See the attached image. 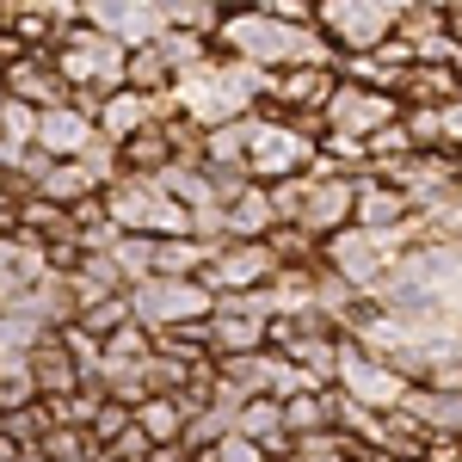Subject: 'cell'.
<instances>
[{
    "label": "cell",
    "mask_w": 462,
    "mask_h": 462,
    "mask_svg": "<svg viewBox=\"0 0 462 462\" xmlns=\"http://www.w3.org/2000/svg\"><path fill=\"white\" fill-rule=\"evenodd\" d=\"M222 50L241 56L253 69L278 74V69H339V43L320 32V25H290V19H272L259 6H241L222 19Z\"/></svg>",
    "instance_id": "cell-1"
},
{
    "label": "cell",
    "mask_w": 462,
    "mask_h": 462,
    "mask_svg": "<svg viewBox=\"0 0 462 462\" xmlns=\"http://www.w3.org/2000/svg\"><path fill=\"white\" fill-rule=\"evenodd\" d=\"M50 62L69 80L74 106H87V111H99L106 93L130 87V43L117 32H106V25H93V19H80V25H69V32L56 37Z\"/></svg>",
    "instance_id": "cell-2"
},
{
    "label": "cell",
    "mask_w": 462,
    "mask_h": 462,
    "mask_svg": "<svg viewBox=\"0 0 462 462\" xmlns=\"http://www.w3.org/2000/svg\"><path fill=\"white\" fill-rule=\"evenodd\" d=\"M179 111L198 124V130H216V124H235V117H253L259 93H272V74L241 62V56H210L204 69H191L173 87Z\"/></svg>",
    "instance_id": "cell-3"
},
{
    "label": "cell",
    "mask_w": 462,
    "mask_h": 462,
    "mask_svg": "<svg viewBox=\"0 0 462 462\" xmlns=\"http://www.w3.org/2000/svg\"><path fill=\"white\" fill-rule=\"evenodd\" d=\"M407 253H413V228H364V222H346L339 235H327V265L357 290H376Z\"/></svg>",
    "instance_id": "cell-4"
},
{
    "label": "cell",
    "mask_w": 462,
    "mask_h": 462,
    "mask_svg": "<svg viewBox=\"0 0 462 462\" xmlns=\"http://www.w3.org/2000/svg\"><path fill=\"white\" fill-rule=\"evenodd\" d=\"M130 309L148 333H167L185 320H210L216 315V290L204 278H173V272H154L143 284H130Z\"/></svg>",
    "instance_id": "cell-5"
},
{
    "label": "cell",
    "mask_w": 462,
    "mask_h": 462,
    "mask_svg": "<svg viewBox=\"0 0 462 462\" xmlns=\"http://www.w3.org/2000/svg\"><path fill=\"white\" fill-rule=\"evenodd\" d=\"M333 383L346 389V401L370 407V413H394V407L413 394V376H407L401 364H389V357H376V352H357V346H346Z\"/></svg>",
    "instance_id": "cell-6"
},
{
    "label": "cell",
    "mask_w": 462,
    "mask_h": 462,
    "mask_svg": "<svg viewBox=\"0 0 462 462\" xmlns=\"http://www.w3.org/2000/svg\"><path fill=\"white\" fill-rule=\"evenodd\" d=\"M327 130H346V136H376V130H389V124H401V93H389V87H364V80H346L339 74V93L327 99Z\"/></svg>",
    "instance_id": "cell-7"
},
{
    "label": "cell",
    "mask_w": 462,
    "mask_h": 462,
    "mask_svg": "<svg viewBox=\"0 0 462 462\" xmlns=\"http://www.w3.org/2000/svg\"><path fill=\"white\" fill-rule=\"evenodd\" d=\"M320 32L333 37L339 50H352V56H364V50H383L394 37V13L383 6V0H320Z\"/></svg>",
    "instance_id": "cell-8"
},
{
    "label": "cell",
    "mask_w": 462,
    "mask_h": 462,
    "mask_svg": "<svg viewBox=\"0 0 462 462\" xmlns=\"http://www.w3.org/2000/svg\"><path fill=\"white\" fill-rule=\"evenodd\" d=\"M278 272H284V259H278L272 241H222V253L204 265V284L222 296V290H259V284H272Z\"/></svg>",
    "instance_id": "cell-9"
},
{
    "label": "cell",
    "mask_w": 462,
    "mask_h": 462,
    "mask_svg": "<svg viewBox=\"0 0 462 462\" xmlns=\"http://www.w3.org/2000/svg\"><path fill=\"white\" fill-rule=\"evenodd\" d=\"M99 136V117L87 106H74V99H62V106H50L43 117H37V148L50 154V161H74V154H87V143Z\"/></svg>",
    "instance_id": "cell-10"
},
{
    "label": "cell",
    "mask_w": 462,
    "mask_h": 462,
    "mask_svg": "<svg viewBox=\"0 0 462 462\" xmlns=\"http://www.w3.org/2000/svg\"><path fill=\"white\" fill-rule=\"evenodd\" d=\"M272 346V320L253 315V309H235L216 296V315H210V352L216 357H247V352H265Z\"/></svg>",
    "instance_id": "cell-11"
},
{
    "label": "cell",
    "mask_w": 462,
    "mask_h": 462,
    "mask_svg": "<svg viewBox=\"0 0 462 462\" xmlns=\"http://www.w3.org/2000/svg\"><path fill=\"white\" fill-rule=\"evenodd\" d=\"M333 93H339V69H278L265 99L284 111H327Z\"/></svg>",
    "instance_id": "cell-12"
},
{
    "label": "cell",
    "mask_w": 462,
    "mask_h": 462,
    "mask_svg": "<svg viewBox=\"0 0 462 462\" xmlns=\"http://www.w3.org/2000/svg\"><path fill=\"white\" fill-rule=\"evenodd\" d=\"M413 210H420V204H413L401 185H389V179L370 173L364 185H357V222H364V228H407Z\"/></svg>",
    "instance_id": "cell-13"
},
{
    "label": "cell",
    "mask_w": 462,
    "mask_h": 462,
    "mask_svg": "<svg viewBox=\"0 0 462 462\" xmlns=\"http://www.w3.org/2000/svg\"><path fill=\"white\" fill-rule=\"evenodd\" d=\"M278 228V204H272V185H247L235 204H228V235L235 241H265Z\"/></svg>",
    "instance_id": "cell-14"
},
{
    "label": "cell",
    "mask_w": 462,
    "mask_h": 462,
    "mask_svg": "<svg viewBox=\"0 0 462 462\" xmlns=\"http://www.w3.org/2000/svg\"><path fill=\"white\" fill-rule=\"evenodd\" d=\"M136 426L154 438V450H173V444H185L191 413H185V401H179V394H148L143 407H136Z\"/></svg>",
    "instance_id": "cell-15"
},
{
    "label": "cell",
    "mask_w": 462,
    "mask_h": 462,
    "mask_svg": "<svg viewBox=\"0 0 462 462\" xmlns=\"http://www.w3.org/2000/svg\"><path fill=\"white\" fill-rule=\"evenodd\" d=\"M198 462H272V450L247 438V431H228V438H216L210 450H198Z\"/></svg>",
    "instance_id": "cell-16"
},
{
    "label": "cell",
    "mask_w": 462,
    "mask_h": 462,
    "mask_svg": "<svg viewBox=\"0 0 462 462\" xmlns=\"http://www.w3.org/2000/svg\"><path fill=\"white\" fill-rule=\"evenodd\" d=\"M407 130H413L420 148H438L444 143V106H413L407 111Z\"/></svg>",
    "instance_id": "cell-17"
},
{
    "label": "cell",
    "mask_w": 462,
    "mask_h": 462,
    "mask_svg": "<svg viewBox=\"0 0 462 462\" xmlns=\"http://www.w3.org/2000/svg\"><path fill=\"white\" fill-rule=\"evenodd\" d=\"M247 6L272 13V19H290V25H309V19L320 13V0H247Z\"/></svg>",
    "instance_id": "cell-18"
},
{
    "label": "cell",
    "mask_w": 462,
    "mask_h": 462,
    "mask_svg": "<svg viewBox=\"0 0 462 462\" xmlns=\"http://www.w3.org/2000/svg\"><path fill=\"white\" fill-rule=\"evenodd\" d=\"M420 6H438V13H450V6H457V0H420Z\"/></svg>",
    "instance_id": "cell-19"
},
{
    "label": "cell",
    "mask_w": 462,
    "mask_h": 462,
    "mask_svg": "<svg viewBox=\"0 0 462 462\" xmlns=\"http://www.w3.org/2000/svg\"><path fill=\"white\" fill-rule=\"evenodd\" d=\"M450 69H457V80H462V43H457V56H450Z\"/></svg>",
    "instance_id": "cell-20"
},
{
    "label": "cell",
    "mask_w": 462,
    "mask_h": 462,
    "mask_svg": "<svg viewBox=\"0 0 462 462\" xmlns=\"http://www.w3.org/2000/svg\"><path fill=\"white\" fill-rule=\"evenodd\" d=\"M6 19H13V6H6V0H0V25H6Z\"/></svg>",
    "instance_id": "cell-21"
},
{
    "label": "cell",
    "mask_w": 462,
    "mask_h": 462,
    "mask_svg": "<svg viewBox=\"0 0 462 462\" xmlns=\"http://www.w3.org/2000/svg\"><path fill=\"white\" fill-rule=\"evenodd\" d=\"M6 6H19V0H6Z\"/></svg>",
    "instance_id": "cell-22"
}]
</instances>
